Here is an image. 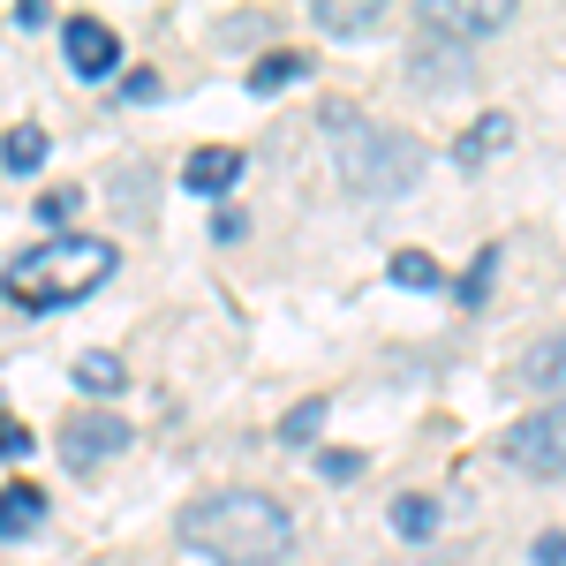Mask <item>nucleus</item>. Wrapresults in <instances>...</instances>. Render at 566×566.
Returning <instances> with one entry per match:
<instances>
[{"label": "nucleus", "instance_id": "nucleus-22", "mask_svg": "<svg viewBox=\"0 0 566 566\" xmlns=\"http://www.w3.org/2000/svg\"><path fill=\"white\" fill-rule=\"evenodd\" d=\"M317 476H325V483H348V476H363V453H317Z\"/></svg>", "mask_w": 566, "mask_h": 566}, {"label": "nucleus", "instance_id": "nucleus-11", "mask_svg": "<svg viewBox=\"0 0 566 566\" xmlns=\"http://www.w3.org/2000/svg\"><path fill=\"white\" fill-rule=\"evenodd\" d=\"M469 84V45H453V39H431L423 53H416V84L423 91H438V84Z\"/></svg>", "mask_w": 566, "mask_h": 566}, {"label": "nucleus", "instance_id": "nucleus-18", "mask_svg": "<svg viewBox=\"0 0 566 566\" xmlns=\"http://www.w3.org/2000/svg\"><path fill=\"white\" fill-rule=\"evenodd\" d=\"M499 250H506V242H491V250H476V264H469V280H461V310H483V295H491V280H499Z\"/></svg>", "mask_w": 566, "mask_h": 566}, {"label": "nucleus", "instance_id": "nucleus-14", "mask_svg": "<svg viewBox=\"0 0 566 566\" xmlns=\"http://www.w3.org/2000/svg\"><path fill=\"white\" fill-rule=\"evenodd\" d=\"M506 144H514V122H506V114H483L476 129L461 136V167H476V159H491V151H506Z\"/></svg>", "mask_w": 566, "mask_h": 566}, {"label": "nucleus", "instance_id": "nucleus-4", "mask_svg": "<svg viewBox=\"0 0 566 566\" xmlns=\"http://www.w3.org/2000/svg\"><path fill=\"white\" fill-rule=\"evenodd\" d=\"M506 461H514L522 476L559 483L566 476V408H536V416H522V423L506 431Z\"/></svg>", "mask_w": 566, "mask_h": 566}, {"label": "nucleus", "instance_id": "nucleus-16", "mask_svg": "<svg viewBox=\"0 0 566 566\" xmlns=\"http://www.w3.org/2000/svg\"><path fill=\"white\" fill-rule=\"evenodd\" d=\"M76 386H84V392H122V386H129V370H122L114 355L91 348V355H76Z\"/></svg>", "mask_w": 566, "mask_h": 566}, {"label": "nucleus", "instance_id": "nucleus-15", "mask_svg": "<svg viewBox=\"0 0 566 566\" xmlns=\"http://www.w3.org/2000/svg\"><path fill=\"white\" fill-rule=\"evenodd\" d=\"M45 129H8V144H0V159H8V175H39L45 167Z\"/></svg>", "mask_w": 566, "mask_h": 566}, {"label": "nucleus", "instance_id": "nucleus-8", "mask_svg": "<svg viewBox=\"0 0 566 566\" xmlns=\"http://www.w3.org/2000/svg\"><path fill=\"white\" fill-rule=\"evenodd\" d=\"M514 370H522V386H528V392H544V408H566V333L536 340V348H528Z\"/></svg>", "mask_w": 566, "mask_h": 566}, {"label": "nucleus", "instance_id": "nucleus-12", "mask_svg": "<svg viewBox=\"0 0 566 566\" xmlns=\"http://www.w3.org/2000/svg\"><path fill=\"white\" fill-rule=\"evenodd\" d=\"M45 522V491L39 483H8L0 491V536H31Z\"/></svg>", "mask_w": 566, "mask_h": 566}, {"label": "nucleus", "instance_id": "nucleus-1", "mask_svg": "<svg viewBox=\"0 0 566 566\" xmlns=\"http://www.w3.org/2000/svg\"><path fill=\"white\" fill-rule=\"evenodd\" d=\"M175 536L212 566H280L295 552V522L264 491H205L181 506Z\"/></svg>", "mask_w": 566, "mask_h": 566}, {"label": "nucleus", "instance_id": "nucleus-24", "mask_svg": "<svg viewBox=\"0 0 566 566\" xmlns=\"http://www.w3.org/2000/svg\"><path fill=\"white\" fill-rule=\"evenodd\" d=\"M31 446H39V438L23 431V423H8V416H0V461H23Z\"/></svg>", "mask_w": 566, "mask_h": 566}, {"label": "nucleus", "instance_id": "nucleus-2", "mask_svg": "<svg viewBox=\"0 0 566 566\" xmlns=\"http://www.w3.org/2000/svg\"><path fill=\"white\" fill-rule=\"evenodd\" d=\"M114 264H122L114 242H98V234H53L0 272V295L23 310H76L84 295H98L114 280Z\"/></svg>", "mask_w": 566, "mask_h": 566}, {"label": "nucleus", "instance_id": "nucleus-17", "mask_svg": "<svg viewBox=\"0 0 566 566\" xmlns=\"http://www.w3.org/2000/svg\"><path fill=\"white\" fill-rule=\"evenodd\" d=\"M386 272H392V287H408V295H431V287H438V264L423 258V250H400Z\"/></svg>", "mask_w": 566, "mask_h": 566}, {"label": "nucleus", "instance_id": "nucleus-23", "mask_svg": "<svg viewBox=\"0 0 566 566\" xmlns=\"http://www.w3.org/2000/svg\"><path fill=\"white\" fill-rule=\"evenodd\" d=\"M76 205H84L76 189H53V197L39 205V219H45V227H69V219H76Z\"/></svg>", "mask_w": 566, "mask_h": 566}, {"label": "nucleus", "instance_id": "nucleus-5", "mask_svg": "<svg viewBox=\"0 0 566 566\" xmlns=\"http://www.w3.org/2000/svg\"><path fill=\"white\" fill-rule=\"evenodd\" d=\"M129 446V423L122 416H106V408H84V416H69L61 423V461L76 469V476H91L98 461H114Z\"/></svg>", "mask_w": 566, "mask_h": 566}, {"label": "nucleus", "instance_id": "nucleus-3", "mask_svg": "<svg viewBox=\"0 0 566 566\" xmlns=\"http://www.w3.org/2000/svg\"><path fill=\"white\" fill-rule=\"evenodd\" d=\"M333 159H340V181L355 197H400L423 181V144L416 136L386 129L370 114H340L333 106Z\"/></svg>", "mask_w": 566, "mask_h": 566}, {"label": "nucleus", "instance_id": "nucleus-21", "mask_svg": "<svg viewBox=\"0 0 566 566\" xmlns=\"http://www.w3.org/2000/svg\"><path fill=\"white\" fill-rule=\"evenodd\" d=\"M528 566H566V528H544V536L528 544Z\"/></svg>", "mask_w": 566, "mask_h": 566}, {"label": "nucleus", "instance_id": "nucleus-19", "mask_svg": "<svg viewBox=\"0 0 566 566\" xmlns=\"http://www.w3.org/2000/svg\"><path fill=\"white\" fill-rule=\"evenodd\" d=\"M317 423H325V400H295V408L280 416V446H310Z\"/></svg>", "mask_w": 566, "mask_h": 566}, {"label": "nucleus", "instance_id": "nucleus-13", "mask_svg": "<svg viewBox=\"0 0 566 566\" xmlns=\"http://www.w3.org/2000/svg\"><path fill=\"white\" fill-rule=\"evenodd\" d=\"M303 76H310V53H264L258 69H250V91H258V98H272V91L303 84Z\"/></svg>", "mask_w": 566, "mask_h": 566}, {"label": "nucleus", "instance_id": "nucleus-20", "mask_svg": "<svg viewBox=\"0 0 566 566\" xmlns=\"http://www.w3.org/2000/svg\"><path fill=\"white\" fill-rule=\"evenodd\" d=\"M392 528H400V536H431L438 506H431V499H392Z\"/></svg>", "mask_w": 566, "mask_h": 566}, {"label": "nucleus", "instance_id": "nucleus-7", "mask_svg": "<svg viewBox=\"0 0 566 566\" xmlns=\"http://www.w3.org/2000/svg\"><path fill=\"white\" fill-rule=\"evenodd\" d=\"M61 45H69V69H76V76H91V84L122 69V39H114L98 15H69V23H61Z\"/></svg>", "mask_w": 566, "mask_h": 566}, {"label": "nucleus", "instance_id": "nucleus-26", "mask_svg": "<svg viewBox=\"0 0 566 566\" xmlns=\"http://www.w3.org/2000/svg\"><path fill=\"white\" fill-rule=\"evenodd\" d=\"M122 98H136V106H144V98H159V76H122Z\"/></svg>", "mask_w": 566, "mask_h": 566}, {"label": "nucleus", "instance_id": "nucleus-25", "mask_svg": "<svg viewBox=\"0 0 566 566\" xmlns=\"http://www.w3.org/2000/svg\"><path fill=\"white\" fill-rule=\"evenodd\" d=\"M15 23H23V31H45V23H53V8H45V0H15Z\"/></svg>", "mask_w": 566, "mask_h": 566}, {"label": "nucleus", "instance_id": "nucleus-6", "mask_svg": "<svg viewBox=\"0 0 566 566\" xmlns=\"http://www.w3.org/2000/svg\"><path fill=\"white\" fill-rule=\"evenodd\" d=\"M423 23H431V39H491V31H506L514 23V0H469V8H453V0H423Z\"/></svg>", "mask_w": 566, "mask_h": 566}, {"label": "nucleus", "instance_id": "nucleus-10", "mask_svg": "<svg viewBox=\"0 0 566 566\" xmlns=\"http://www.w3.org/2000/svg\"><path fill=\"white\" fill-rule=\"evenodd\" d=\"M242 181V151L234 144H205V151H189V167H181V189H197V197H219V189H234Z\"/></svg>", "mask_w": 566, "mask_h": 566}, {"label": "nucleus", "instance_id": "nucleus-9", "mask_svg": "<svg viewBox=\"0 0 566 566\" xmlns=\"http://www.w3.org/2000/svg\"><path fill=\"white\" fill-rule=\"evenodd\" d=\"M310 23H317L325 39H370V31L386 23V0H317Z\"/></svg>", "mask_w": 566, "mask_h": 566}]
</instances>
